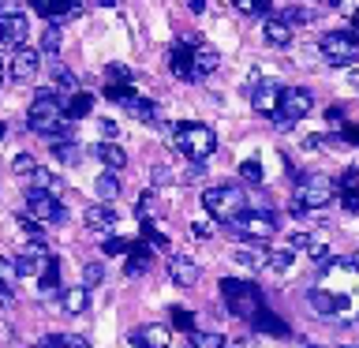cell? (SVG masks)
Returning a JSON list of instances; mask_svg holds the SVG:
<instances>
[{"label":"cell","instance_id":"cell-1","mask_svg":"<svg viewBox=\"0 0 359 348\" xmlns=\"http://www.w3.org/2000/svg\"><path fill=\"white\" fill-rule=\"evenodd\" d=\"M307 303L330 322H359V266L352 258H325L307 288Z\"/></svg>","mask_w":359,"mask_h":348},{"label":"cell","instance_id":"cell-2","mask_svg":"<svg viewBox=\"0 0 359 348\" xmlns=\"http://www.w3.org/2000/svg\"><path fill=\"white\" fill-rule=\"evenodd\" d=\"M202 206H206V213L213 221H224V225H232V221H240L247 210V195H243V187H236V184H217V187H206L202 191Z\"/></svg>","mask_w":359,"mask_h":348},{"label":"cell","instance_id":"cell-3","mask_svg":"<svg viewBox=\"0 0 359 348\" xmlns=\"http://www.w3.org/2000/svg\"><path fill=\"white\" fill-rule=\"evenodd\" d=\"M172 146L187 161H206L217 150V135H213L210 123H180L172 131Z\"/></svg>","mask_w":359,"mask_h":348},{"label":"cell","instance_id":"cell-4","mask_svg":"<svg viewBox=\"0 0 359 348\" xmlns=\"http://www.w3.org/2000/svg\"><path fill=\"white\" fill-rule=\"evenodd\" d=\"M221 296L229 303V311L236 319H247L251 322L258 311H262V292H258L255 281H240V277H224L221 281Z\"/></svg>","mask_w":359,"mask_h":348},{"label":"cell","instance_id":"cell-5","mask_svg":"<svg viewBox=\"0 0 359 348\" xmlns=\"http://www.w3.org/2000/svg\"><path fill=\"white\" fill-rule=\"evenodd\" d=\"M318 53L330 64H337V67L355 64L359 60V38H352L348 30H330V34H322V38H318Z\"/></svg>","mask_w":359,"mask_h":348},{"label":"cell","instance_id":"cell-6","mask_svg":"<svg viewBox=\"0 0 359 348\" xmlns=\"http://www.w3.org/2000/svg\"><path fill=\"white\" fill-rule=\"evenodd\" d=\"M314 109V94L307 86H285V98H280V109L273 112L277 128H292L296 120H303Z\"/></svg>","mask_w":359,"mask_h":348},{"label":"cell","instance_id":"cell-7","mask_svg":"<svg viewBox=\"0 0 359 348\" xmlns=\"http://www.w3.org/2000/svg\"><path fill=\"white\" fill-rule=\"evenodd\" d=\"M229 229L236 236H243V240H258V243H266L269 236H277V213H269V210H247L240 221H232Z\"/></svg>","mask_w":359,"mask_h":348},{"label":"cell","instance_id":"cell-8","mask_svg":"<svg viewBox=\"0 0 359 348\" xmlns=\"http://www.w3.org/2000/svg\"><path fill=\"white\" fill-rule=\"evenodd\" d=\"M333 195H337L333 180H330V176H322V173H307V176H299V184H296V202H303L307 210L330 206V199H333Z\"/></svg>","mask_w":359,"mask_h":348},{"label":"cell","instance_id":"cell-9","mask_svg":"<svg viewBox=\"0 0 359 348\" xmlns=\"http://www.w3.org/2000/svg\"><path fill=\"white\" fill-rule=\"evenodd\" d=\"M27 213L34 221H41V225H60L67 218V210L60 206V199L49 195V191H38V187L27 191Z\"/></svg>","mask_w":359,"mask_h":348},{"label":"cell","instance_id":"cell-10","mask_svg":"<svg viewBox=\"0 0 359 348\" xmlns=\"http://www.w3.org/2000/svg\"><path fill=\"white\" fill-rule=\"evenodd\" d=\"M251 105H255V112H262V116H273V112L280 109V98H285V86L280 83H273V79H251Z\"/></svg>","mask_w":359,"mask_h":348},{"label":"cell","instance_id":"cell-11","mask_svg":"<svg viewBox=\"0 0 359 348\" xmlns=\"http://www.w3.org/2000/svg\"><path fill=\"white\" fill-rule=\"evenodd\" d=\"M38 67H41V53L27 49V45H19V49L11 53V60H8V72H11L15 83H30V79L38 75Z\"/></svg>","mask_w":359,"mask_h":348},{"label":"cell","instance_id":"cell-12","mask_svg":"<svg viewBox=\"0 0 359 348\" xmlns=\"http://www.w3.org/2000/svg\"><path fill=\"white\" fill-rule=\"evenodd\" d=\"M30 34V22L22 11H15V15H0V45H11V49H19L22 41H27Z\"/></svg>","mask_w":359,"mask_h":348},{"label":"cell","instance_id":"cell-13","mask_svg":"<svg viewBox=\"0 0 359 348\" xmlns=\"http://www.w3.org/2000/svg\"><path fill=\"white\" fill-rule=\"evenodd\" d=\"M168 277H172L180 288H191V285H198L202 269H198L195 258H187V255H172V258H168Z\"/></svg>","mask_w":359,"mask_h":348},{"label":"cell","instance_id":"cell-14","mask_svg":"<svg viewBox=\"0 0 359 348\" xmlns=\"http://www.w3.org/2000/svg\"><path fill=\"white\" fill-rule=\"evenodd\" d=\"M168 67H172L176 79H187V83H195V45L180 41L172 53H168Z\"/></svg>","mask_w":359,"mask_h":348},{"label":"cell","instance_id":"cell-15","mask_svg":"<svg viewBox=\"0 0 359 348\" xmlns=\"http://www.w3.org/2000/svg\"><path fill=\"white\" fill-rule=\"evenodd\" d=\"M131 348H168V326H139L131 330Z\"/></svg>","mask_w":359,"mask_h":348},{"label":"cell","instance_id":"cell-16","mask_svg":"<svg viewBox=\"0 0 359 348\" xmlns=\"http://www.w3.org/2000/svg\"><path fill=\"white\" fill-rule=\"evenodd\" d=\"M128 112H131V116H139L142 123H150V128H168V120L161 116V109H157L154 101L131 98V101H128Z\"/></svg>","mask_w":359,"mask_h":348},{"label":"cell","instance_id":"cell-17","mask_svg":"<svg viewBox=\"0 0 359 348\" xmlns=\"http://www.w3.org/2000/svg\"><path fill=\"white\" fill-rule=\"evenodd\" d=\"M251 326H255L258 333H266V337H288V333H292V330H288V322H285V319H277V314H273V311H266V307L251 319Z\"/></svg>","mask_w":359,"mask_h":348},{"label":"cell","instance_id":"cell-18","mask_svg":"<svg viewBox=\"0 0 359 348\" xmlns=\"http://www.w3.org/2000/svg\"><path fill=\"white\" fill-rule=\"evenodd\" d=\"M217 67H221L217 49H213V45H195V83L206 79V75H213Z\"/></svg>","mask_w":359,"mask_h":348},{"label":"cell","instance_id":"cell-19","mask_svg":"<svg viewBox=\"0 0 359 348\" xmlns=\"http://www.w3.org/2000/svg\"><path fill=\"white\" fill-rule=\"evenodd\" d=\"M83 221H86V229H94V232H109L112 225H116V210L101 202V206H90L83 213Z\"/></svg>","mask_w":359,"mask_h":348},{"label":"cell","instance_id":"cell-20","mask_svg":"<svg viewBox=\"0 0 359 348\" xmlns=\"http://www.w3.org/2000/svg\"><path fill=\"white\" fill-rule=\"evenodd\" d=\"M236 262L247 266V269H262V266H269V251H266L258 240H251L247 247H240V251H236Z\"/></svg>","mask_w":359,"mask_h":348},{"label":"cell","instance_id":"cell-21","mask_svg":"<svg viewBox=\"0 0 359 348\" xmlns=\"http://www.w3.org/2000/svg\"><path fill=\"white\" fill-rule=\"evenodd\" d=\"M60 307L67 314H83L90 307V288L86 285H79V288H64L60 292Z\"/></svg>","mask_w":359,"mask_h":348},{"label":"cell","instance_id":"cell-22","mask_svg":"<svg viewBox=\"0 0 359 348\" xmlns=\"http://www.w3.org/2000/svg\"><path fill=\"white\" fill-rule=\"evenodd\" d=\"M150 247H146V243H135L131 247V251H128V266H123V274H128V277H142L146 274V269H150Z\"/></svg>","mask_w":359,"mask_h":348},{"label":"cell","instance_id":"cell-23","mask_svg":"<svg viewBox=\"0 0 359 348\" xmlns=\"http://www.w3.org/2000/svg\"><path fill=\"white\" fill-rule=\"evenodd\" d=\"M38 288H41V296H53L56 288H60V262L49 255L45 258V266H41V274H38Z\"/></svg>","mask_w":359,"mask_h":348},{"label":"cell","instance_id":"cell-24","mask_svg":"<svg viewBox=\"0 0 359 348\" xmlns=\"http://www.w3.org/2000/svg\"><path fill=\"white\" fill-rule=\"evenodd\" d=\"M30 187H38V191H49V195H56L60 199V191H64V180L56 176V173H49V168H34L30 173Z\"/></svg>","mask_w":359,"mask_h":348},{"label":"cell","instance_id":"cell-25","mask_svg":"<svg viewBox=\"0 0 359 348\" xmlns=\"http://www.w3.org/2000/svg\"><path fill=\"white\" fill-rule=\"evenodd\" d=\"M262 34H266L269 45H288V41H292V27H288V22L280 19V15H266Z\"/></svg>","mask_w":359,"mask_h":348},{"label":"cell","instance_id":"cell-26","mask_svg":"<svg viewBox=\"0 0 359 348\" xmlns=\"http://www.w3.org/2000/svg\"><path fill=\"white\" fill-rule=\"evenodd\" d=\"M94 154L101 157V165H105V168H112V173H120V168L128 165V154H123V146H116V142H101Z\"/></svg>","mask_w":359,"mask_h":348},{"label":"cell","instance_id":"cell-27","mask_svg":"<svg viewBox=\"0 0 359 348\" xmlns=\"http://www.w3.org/2000/svg\"><path fill=\"white\" fill-rule=\"evenodd\" d=\"M90 109H94V98L83 94V90H75V94L64 101V112H67L72 120H83V116H90Z\"/></svg>","mask_w":359,"mask_h":348},{"label":"cell","instance_id":"cell-28","mask_svg":"<svg viewBox=\"0 0 359 348\" xmlns=\"http://www.w3.org/2000/svg\"><path fill=\"white\" fill-rule=\"evenodd\" d=\"M53 157L64 165H79V157H83V150H79L75 139H53Z\"/></svg>","mask_w":359,"mask_h":348},{"label":"cell","instance_id":"cell-29","mask_svg":"<svg viewBox=\"0 0 359 348\" xmlns=\"http://www.w3.org/2000/svg\"><path fill=\"white\" fill-rule=\"evenodd\" d=\"M94 191H97V199H101V202H112V199L120 195V180H116V173H112V168H105V173L97 176Z\"/></svg>","mask_w":359,"mask_h":348},{"label":"cell","instance_id":"cell-30","mask_svg":"<svg viewBox=\"0 0 359 348\" xmlns=\"http://www.w3.org/2000/svg\"><path fill=\"white\" fill-rule=\"evenodd\" d=\"M49 75H53V83L60 86V90H67V94H75V90H79V79L67 72L60 60H49Z\"/></svg>","mask_w":359,"mask_h":348},{"label":"cell","instance_id":"cell-31","mask_svg":"<svg viewBox=\"0 0 359 348\" xmlns=\"http://www.w3.org/2000/svg\"><path fill=\"white\" fill-rule=\"evenodd\" d=\"M191 348H224V337L206 333V330H191Z\"/></svg>","mask_w":359,"mask_h":348},{"label":"cell","instance_id":"cell-32","mask_svg":"<svg viewBox=\"0 0 359 348\" xmlns=\"http://www.w3.org/2000/svg\"><path fill=\"white\" fill-rule=\"evenodd\" d=\"M105 98H112V101H128L135 98V83H105Z\"/></svg>","mask_w":359,"mask_h":348},{"label":"cell","instance_id":"cell-33","mask_svg":"<svg viewBox=\"0 0 359 348\" xmlns=\"http://www.w3.org/2000/svg\"><path fill=\"white\" fill-rule=\"evenodd\" d=\"M56 49H60V22L45 27V34H41V53H45V56H53Z\"/></svg>","mask_w":359,"mask_h":348},{"label":"cell","instance_id":"cell-34","mask_svg":"<svg viewBox=\"0 0 359 348\" xmlns=\"http://www.w3.org/2000/svg\"><path fill=\"white\" fill-rule=\"evenodd\" d=\"M232 4L243 15H269V0H232Z\"/></svg>","mask_w":359,"mask_h":348},{"label":"cell","instance_id":"cell-35","mask_svg":"<svg viewBox=\"0 0 359 348\" xmlns=\"http://www.w3.org/2000/svg\"><path fill=\"white\" fill-rule=\"evenodd\" d=\"M292 247H285V251H269V269H277V274H288L292 269Z\"/></svg>","mask_w":359,"mask_h":348},{"label":"cell","instance_id":"cell-36","mask_svg":"<svg viewBox=\"0 0 359 348\" xmlns=\"http://www.w3.org/2000/svg\"><path fill=\"white\" fill-rule=\"evenodd\" d=\"M101 281H105V266H101V262H86L83 266V285L86 288H97Z\"/></svg>","mask_w":359,"mask_h":348},{"label":"cell","instance_id":"cell-37","mask_svg":"<svg viewBox=\"0 0 359 348\" xmlns=\"http://www.w3.org/2000/svg\"><path fill=\"white\" fill-rule=\"evenodd\" d=\"M105 83H135V75H131V67H123V64H109Z\"/></svg>","mask_w":359,"mask_h":348},{"label":"cell","instance_id":"cell-38","mask_svg":"<svg viewBox=\"0 0 359 348\" xmlns=\"http://www.w3.org/2000/svg\"><path fill=\"white\" fill-rule=\"evenodd\" d=\"M240 180L243 184H262V165L258 161H240Z\"/></svg>","mask_w":359,"mask_h":348},{"label":"cell","instance_id":"cell-39","mask_svg":"<svg viewBox=\"0 0 359 348\" xmlns=\"http://www.w3.org/2000/svg\"><path fill=\"white\" fill-rule=\"evenodd\" d=\"M337 191H341L344 210H348V213H359V184H352V187H337Z\"/></svg>","mask_w":359,"mask_h":348},{"label":"cell","instance_id":"cell-40","mask_svg":"<svg viewBox=\"0 0 359 348\" xmlns=\"http://www.w3.org/2000/svg\"><path fill=\"white\" fill-rule=\"evenodd\" d=\"M15 281H19V269L11 258H0V285H8V288H15Z\"/></svg>","mask_w":359,"mask_h":348},{"label":"cell","instance_id":"cell-41","mask_svg":"<svg viewBox=\"0 0 359 348\" xmlns=\"http://www.w3.org/2000/svg\"><path fill=\"white\" fill-rule=\"evenodd\" d=\"M280 19H285L288 27H292V22H311L314 11L311 8H285V11H280Z\"/></svg>","mask_w":359,"mask_h":348},{"label":"cell","instance_id":"cell-42","mask_svg":"<svg viewBox=\"0 0 359 348\" xmlns=\"http://www.w3.org/2000/svg\"><path fill=\"white\" fill-rule=\"evenodd\" d=\"M11 168H15V173H19V176H30V173H34V168H38V161H34V157H30V154H19V157H15V161H11Z\"/></svg>","mask_w":359,"mask_h":348},{"label":"cell","instance_id":"cell-43","mask_svg":"<svg viewBox=\"0 0 359 348\" xmlns=\"http://www.w3.org/2000/svg\"><path fill=\"white\" fill-rule=\"evenodd\" d=\"M101 247H105V255H128V251H131L135 243H128V240H120V236H112V240H105V243H101Z\"/></svg>","mask_w":359,"mask_h":348},{"label":"cell","instance_id":"cell-44","mask_svg":"<svg viewBox=\"0 0 359 348\" xmlns=\"http://www.w3.org/2000/svg\"><path fill=\"white\" fill-rule=\"evenodd\" d=\"M150 180H154V187H161V184H172V168H168V165H154Z\"/></svg>","mask_w":359,"mask_h":348},{"label":"cell","instance_id":"cell-45","mask_svg":"<svg viewBox=\"0 0 359 348\" xmlns=\"http://www.w3.org/2000/svg\"><path fill=\"white\" fill-rule=\"evenodd\" d=\"M202 176H206V161H191V165H187V173H184L187 184H198Z\"/></svg>","mask_w":359,"mask_h":348},{"label":"cell","instance_id":"cell-46","mask_svg":"<svg viewBox=\"0 0 359 348\" xmlns=\"http://www.w3.org/2000/svg\"><path fill=\"white\" fill-rule=\"evenodd\" d=\"M172 322L180 326V330H187V333L195 330V319H191V314H187L184 307H172Z\"/></svg>","mask_w":359,"mask_h":348},{"label":"cell","instance_id":"cell-47","mask_svg":"<svg viewBox=\"0 0 359 348\" xmlns=\"http://www.w3.org/2000/svg\"><path fill=\"white\" fill-rule=\"evenodd\" d=\"M191 236H195V240H210V236H213V225H210V221H195V225H191Z\"/></svg>","mask_w":359,"mask_h":348},{"label":"cell","instance_id":"cell-48","mask_svg":"<svg viewBox=\"0 0 359 348\" xmlns=\"http://www.w3.org/2000/svg\"><path fill=\"white\" fill-rule=\"evenodd\" d=\"M288 243H292V247H303V251H311L314 236H311V232H292V236H288Z\"/></svg>","mask_w":359,"mask_h":348},{"label":"cell","instance_id":"cell-49","mask_svg":"<svg viewBox=\"0 0 359 348\" xmlns=\"http://www.w3.org/2000/svg\"><path fill=\"white\" fill-rule=\"evenodd\" d=\"M150 213H154V195L146 191V195L139 199V218H142V221H150Z\"/></svg>","mask_w":359,"mask_h":348},{"label":"cell","instance_id":"cell-50","mask_svg":"<svg viewBox=\"0 0 359 348\" xmlns=\"http://www.w3.org/2000/svg\"><path fill=\"white\" fill-rule=\"evenodd\" d=\"M19 11V0H0V15H15Z\"/></svg>","mask_w":359,"mask_h":348},{"label":"cell","instance_id":"cell-51","mask_svg":"<svg viewBox=\"0 0 359 348\" xmlns=\"http://www.w3.org/2000/svg\"><path fill=\"white\" fill-rule=\"evenodd\" d=\"M344 142H355L359 146V128H352V123H344V135H341Z\"/></svg>","mask_w":359,"mask_h":348},{"label":"cell","instance_id":"cell-52","mask_svg":"<svg viewBox=\"0 0 359 348\" xmlns=\"http://www.w3.org/2000/svg\"><path fill=\"white\" fill-rule=\"evenodd\" d=\"M67 348H90L86 337H75V333H67Z\"/></svg>","mask_w":359,"mask_h":348},{"label":"cell","instance_id":"cell-53","mask_svg":"<svg viewBox=\"0 0 359 348\" xmlns=\"http://www.w3.org/2000/svg\"><path fill=\"white\" fill-rule=\"evenodd\" d=\"M4 79H11V72H8V60L0 56V86H4Z\"/></svg>","mask_w":359,"mask_h":348},{"label":"cell","instance_id":"cell-54","mask_svg":"<svg viewBox=\"0 0 359 348\" xmlns=\"http://www.w3.org/2000/svg\"><path fill=\"white\" fill-rule=\"evenodd\" d=\"M187 8H191V11H195V15H198V11H206V0H187Z\"/></svg>","mask_w":359,"mask_h":348},{"label":"cell","instance_id":"cell-55","mask_svg":"<svg viewBox=\"0 0 359 348\" xmlns=\"http://www.w3.org/2000/svg\"><path fill=\"white\" fill-rule=\"evenodd\" d=\"M101 131H105L109 139H112V135H116V123H112V120H101Z\"/></svg>","mask_w":359,"mask_h":348},{"label":"cell","instance_id":"cell-56","mask_svg":"<svg viewBox=\"0 0 359 348\" xmlns=\"http://www.w3.org/2000/svg\"><path fill=\"white\" fill-rule=\"evenodd\" d=\"M348 34H352V38H359V11H355V19H352V27H348Z\"/></svg>","mask_w":359,"mask_h":348},{"label":"cell","instance_id":"cell-57","mask_svg":"<svg viewBox=\"0 0 359 348\" xmlns=\"http://www.w3.org/2000/svg\"><path fill=\"white\" fill-rule=\"evenodd\" d=\"M94 4H101V8H112V4H116V0H94Z\"/></svg>","mask_w":359,"mask_h":348},{"label":"cell","instance_id":"cell-58","mask_svg":"<svg viewBox=\"0 0 359 348\" xmlns=\"http://www.w3.org/2000/svg\"><path fill=\"white\" fill-rule=\"evenodd\" d=\"M303 348H330V344H303Z\"/></svg>","mask_w":359,"mask_h":348},{"label":"cell","instance_id":"cell-59","mask_svg":"<svg viewBox=\"0 0 359 348\" xmlns=\"http://www.w3.org/2000/svg\"><path fill=\"white\" fill-rule=\"evenodd\" d=\"M4 135H8V128H4V123H0V139H4Z\"/></svg>","mask_w":359,"mask_h":348},{"label":"cell","instance_id":"cell-60","mask_svg":"<svg viewBox=\"0 0 359 348\" xmlns=\"http://www.w3.org/2000/svg\"><path fill=\"white\" fill-rule=\"evenodd\" d=\"M352 262H355V266H359V251H355V255H352Z\"/></svg>","mask_w":359,"mask_h":348}]
</instances>
